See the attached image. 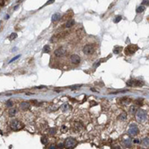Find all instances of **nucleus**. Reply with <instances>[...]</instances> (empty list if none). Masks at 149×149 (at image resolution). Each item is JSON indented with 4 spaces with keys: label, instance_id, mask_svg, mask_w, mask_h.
I'll return each mask as SVG.
<instances>
[{
    "label": "nucleus",
    "instance_id": "obj_1",
    "mask_svg": "<svg viewBox=\"0 0 149 149\" xmlns=\"http://www.w3.org/2000/svg\"><path fill=\"white\" fill-rule=\"evenodd\" d=\"M10 127H11V129L13 130L17 131V130H21L22 129H23L24 128V124L22 121L14 119L10 122Z\"/></svg>",
    "mask_w": 149,
    "mask_h": 149
},
{
    "label": "nucleus",
    "instance_id": "obj_2",
    "mask_svg": "<svg viewBox=\"0 0 149 149\" xmlns=\"http://www.w3.org/2000/svg\"><path fill=\"white\" fill-rule=\"evenodd\" d=\"M138 47L137 45H133V44L129 45L125 48V55L126 56H132L133 54H135V53L138 51Z\"/></svg>",
    "mask_w": 149,
    "mask_h": 149
},
{
    "label": "nucleus",
    "instance_id": "obj_3",
    "mask_svg": "<svg viewBox=\"0 0 149 149\" xmlns=\"http://www.w3.org/2000/svg\"><path fill=\"white\" fill-rule=\"evenodd\" d=\"M63 145H64L65 147H67V148H71V149L74 148L75 146L77 145V141H76V139H74V138H69L64 141Z\"/></svg>",
    "mask_w": 149,
    "mask_h": 149
},
{
    "label": "nucleus",
    "instance_id": "obj_4",
    "mask_svg": "<svg viewBox=\"0 0 149 149\" xmlns=\"http://www.w3.org/2000/svg\"><path fill=\"white\" fill-rule=\"evenodd\" d=\"M136 116H137V120H138L139 122L144 121L146 119V112L143 110H138L136 112Z\"/></svg>",
    "mask_w": 149,
    "mask_h": 149
},
{
    "label": "nucleus",
    "instance_id": "obj_5",
    "mask_svg": "<svg viewBox=\"0 0 149 149\" xmlns=\"http://www.w3.org/2000/svg\"><path fill=\"white\" fill-rule=\"evenodd\" d=\"M138 128L137 125H135V124H132V125H130V129H129V134L130 135V136H137V135L138 134Z\"/></svg>",
    "mask_w": 149,
    "mask_h": 149
},
{
    "label": "nucleus",
    "instance_id": "obj_6",
    "mask_svg": "<svg viewBox=\"0 0 149 149\" xmlns=\"http://www.w3.org/2000/svg\"><path fill=\"white\" fill-rule=\"evenodd\" d=\"M83 53H84L85 55H87V56L93 54L94 53V47L92 45L85 46V47H84V48H83Z\"/></svg>",
    "mask_w": 149,
    "mask_h": 149
},
{
    "label": "nucleus",
    "instance_id": "obj_7",
    "mask_svg": "<svg viewBox=\"0 0 149 149\" xmlns=\"http://www.w3.org/2000/svg\"><path fill=\"white\" fill-rule=\"evenodd\" d=\"M127 85L130 87H140L143 86V82L139 81V80H129L127 82Z\"/></svg>",
    "mask_w": 149,
    "mask_h": 149
},
{
    "label": "nucleus",
    "instance_id": "obj_8",
    "mask_svg": "<svg viewBox=\"0 0 149 149\" xmlns=\"http://www.w3.org/2000/svg\"><path fill=\"white\" fill-rule=\"evenodd\" d=\"M66 54V50L63 48V47H59L58 49H56L55 51V56L56 57H61V56H63Z\"/></svg>",
    "mask_w": 149,
    "mask_h": 149
},
{
    "label": "nucleus",
    "instance_id": "obj_9",
    "mask_svg": "<svg viewBox=\"0 0 149 149\" xmlns=\"http://www.w3.org/2000/svg\"><path fill=\"white\" fill-rule=\"evenodd\" d=\"M71 62L74 64H79L80 63V57L77 55H71Z\"/></svg>",
    "mask_w": 149,
    "mask_h": 149
},
{
    "label": "nucleus",
    "instance_id": "obj_10",
    "mask_svg": "<svg viewBox=\"0 0 149 149\" xmlns=\"http://www.w3.org/2000/svg\"><path fill=\"white\" fill-rule=\"evenodd\" d=\"M131 99L130 98V97H123V98H121V104H122V105H127V104H130L131 103Z\"/></svg>",
    "mask_w": 149,
    "mask_h": 149
},
{
    "label": "nucleus",
    "instance_id": "obj_11",
    "mask_svg": "<svg viewBox=\"0 0 149 149\" xmlns=\"http://www.w3.org/2000/svg\"><path fill=\"white\" fill-rule=\"evenodd\" d=\"M20 108L22 109L23 111H26L30 108V104L28 102H23L22 104H20Z\"/></svg>",
    "mask_w": 149,
    "mask_h": 149
},
{
    "label": "nucleus",
    "instance_id": "obj_12",
    "mask_svg": "<svg viewBox=\"0 0 149 149\" xmlns=\"http://www.w3.org/2000/svg\"><path fill=\"white\" fill-rule=\"evenodd\" d=\"M61 109H62L63 112H68L69 110L71 109V106L69 104H63V105L61 106Z\"/></svg>",
    "mask_w": 149,
    "mask_h": 149
},
{
    "label": "nucleus",
    "instance_id": "obj_13",
    "mask_svg": "<svg viewBox=\"0 0 149 149\" xmlns=\"http://www.w3.org/2000/svg\"><path fill=\"white\" fill-rule=\"evenodd\" d=\"M75 24V22L73 19H69V21H68L67 23H66V24H65V27L66 28H71V27L74 26Z\"/></svg>",
    "mask_w": 149,
    "mask_h": 149
},
{
    "label": "nucleus",
    "instance_id": "obj_14",
    "mask_svg": "<svg viewBox=\"0 0 149 149\" xmlns=\"http://www.w3.org/2000/svg\"><path fill=\"white\" fill-rule=\"evenodd\" d=\"M60 19H61V14H60L59 13H56L55 14H53L52 22H57V21H59Z\"/></svg>",
    "mask_w": 149,
    "mask_h": 149
},
{
    "label": "nucleus",
    "instance_id": "obj_15",
    "mask_svg": "<svg viewBox=\"0 0 149 149\" xmlns=\"http://www.w3.org/2000/svg\"><path fill=\"white\" fill-rule=\"evenodd\" d=\"M9 115L10 116H14L17 114V109L14 108V107H13V108H10L9 109Z\"/></svg>",
    "mask_w": 149,
    "mask_h": 149
},
{
    "label": "nucleus",
    "instance_id": "obj_16",
    "mask_svg": "<svg viewBox=\"0 0 149 149\" xmlns=\"http://www.w3.org/2000/svg\"><path fill=\"white\" fill-rule=\"evenodd\" d=\"M121 50H122V47H114V49H113V53H114V54H119V53L121 52Z\"/></svg>",
    "mask_w": 149,
    "mask_h": 149
},
{
    "label": "nucleus",
    "instance_id": "obj_17",
    "mask_svg": "<svg viewBox=\"0 0 149 149\" xmlns=\"http://www.w3.org/2000/svg\"><path fill=\"white\" fill-rule=\"evenodd\" d=\"M138 111V108H137V106H131L130 108V112L132 113V114H136V112Z\"/></svg>",
    "mask_w": 149,
    "mask_h": 149
},
{
    "label": "nucleus",
    "instance_id": "obj_18",
    "mask_svg": "<svg viewBox=\"0 0 149 149\" xmlns=\"http://www.w3.org/2000/svg\"><path fill=\"white\" fill-rule=\"evenodd\" d=\"M127 118V113L126 112H122V113H121L119 116V119L121 121H124V120H126Z\"/></svg>",
    "mask_w": 149,
    "mask_h": 149
},
{
    "label": "nucleus",
    "instance_id": "obj_19",
    "mask_svg": "<svg viewBox=\"0 0 149 149\" xmlns=\"http://www.w3.org/2000/svg\"><path fill=\"white\" fill-rule=\"evenodd\" d=\"M123 143H124V145H126V146H130L131 140L130 139H129V138H127V139H125V140L123 141Z\"/></svg>",
    "mask_w": 149,
    "mask_h": 149
},
{
    "label": "nucleus",
    "instance_id": "obj_20",
    "mask_svg": "<svg viewBox=\"0 0 149 149\" xmlns=\"http://www.w3.org/2000/svg\"><path fill=\"white\" fill-rule=\"evenodd\" d=\"M47 142H48V139H47V137H42V138H41V143H42V144L46 145Z\"/></svg>",
    "mask_w": 149,
    "mask_h": 149
},
{
    "label": "nucleus",
    "instance_id": "obj_21",
    "mask_svg": "<svg viewBox=\"0 0 149 149\" xmlns=\"http://www.w3.org/2000/svg\"><path fill=\"white\" fill-rule=\"evenodd\" d=\"M56 129L55 128H51V129H49V130H48V132H49V134L50 135H55L56 134Z\"/></svg>",
    "mask_w": 149,
    "mask_h": 149
},
{
    "label": "nucleus",
    "instance_id": "obj_22",
    "mask_svg": "<svg viewBox=\"0 0 149 149\" xmlns=\"http://www.w3.org/2000/svg\"><path fill=\"white\" fill-rule=\"evenodd\" d=\"M144 10H145V7L144 6H138V8H137V13H142V12H144Z\"/></svg>",
    "mask_w": 149,
    "mask_h": 149
},
{
    "label": "nucleus",
    "instance_id": "obj_23",
    "mask_svg": "<svg viewBox=\"0 0 149 149\" xmlns=\"http://www.w3.org/2000/svg\"><path fill=\"white\" fill-rule=\"evenodd\" d=\"M135 104L138 105H142L143 104V99H137L135 101Z\"/></svg>",
    "mask_w": 149,
    "mask_h": 149
},
{
    "label": "nucleus",
    "instance_id": "obj_24",
    "mask_svg": "<svg viewBox=\"0 0 149 149\" xmlns=\"http://www.w3.org/2000/svg\"><path fill=\"white\" fill-rule=\"evenodd\" d=\"M75 128H76L77 130H81L83 127H82V125L79 122H77V123H75Z\"/></svg>",
    "mask_w": 149,
    "mask_h": 149
},
{
    "label": "nucleus",
    "instance_id": "obj_25",
    "mask_svg": "<svg viewBox=\"0 0 149 149\" xmlns=\"http://www.w3.org/2000/svg\"><path fill=\"white\" fill-rule=\"evenodd\" d=\"M16 37H17V34L16 33H12L11 35H10V39H11V40H14Z\"/></svg>",
    "mask_w": 149,
    "mask_h": 149
},
{
    "label": "nucleus",
    "instance_id": "obj_26",
    "mask_svg": "<svg viewBox=\"0 0 149 149\" xmlns=\"http://www.w3.org/2000/svg\"><path fill=\"white\" fill-rule=\"evenodd\" d=\"M49 51H50L49 46H45V47H44V53H48Z\"/></svg>",
    "mask_w": 149,
    "mask_h": 149
},
{
    "label": "nucleus",
    "instance_id": "obj_27",
    "mask_svg": "<svg viewBox=\"0 0 149 149\" xmlns=\"http://www.w3.org/2000/svg\"><path fill=\"white\" fill-rule=\"evenodd\" d=\"M13 102H12L11 100H8L7 102H6V105H7V106H9V107H12V106H13Z\"/></svg>",
    "mask_w": 149,
    "mask_h": 149
},
{
    "label": "nucleus",
    "instance_id": "obj_28",
    "mask_svg": "<svg viewBox=\"0 0 149 149\" xmlns=\"http://www.w3.org/2000/svg\"><path fill=\"white\" fill-rule=\"evenodd\" d=\"M148 138H145V139H144V145H145V146H148Z\"/></svg>",
    "mask_w": 149,
    "mask_h": 149
},
{
    "label": "nucleus",
    "instance_id": "obj_29",
    "mask_svg": "<svg viewBox=\"0 0 149 149\" xmlns=\"http://www.w3.org/2000/svg\"><path fill=\"white\" fill-rule=\"evenodd\" d=\"M121 20V16H116L115 20H114V23H118Z\"/></svg>",
    "mask_w": 149,
    "mask_h": 149
},
{
    "label": "nucleus",
    "instance_id": "obj_30",
    "mask_svg": "<svg viewBox=\"0 0 149 149\" xmlns=\"http://www.w3.org/2000/svg\"><path fill=\"white\" fill-rule=\"evenodd\" d=\"M66 130H67V128H66L65 126H63L62 128H61V131H62V132H65Z\"/></svg>",
    "mask_w": 149,
    "mask_h": 149
},
{
    "label": "nucleus",
    "instance_id": "obj_31",
    "mask_svg": "<svg viewBox=\"0 0 149 149\" xmlns=\"http://www.w3.org/2000/svg\"><path fill=\"white\" fill-rule=\"evenodd\" d=\"M5 1H6V0H0V6H3V5H5Z\"/></svg>",
    "mask_w": 149,
    "mask_h": 149
},
{
    "label": "nucleus",
    "instance_id": "obj_32",
    "mask_svg": "<svg viewBox=\"0 0 149 149\" xmlns=\"http://www.w3.org/2000/svg\"><path fill=\"white\" fill-rule=\"evenodd\" d=\"M20 56H20V55H19V56H15L14 58H13V59H12L11 61H10V63H12V62H14V60L18 59V58H19V57H20Z\"/></svg>",
    "mask_w": 149,
    "mask_h": 149
},
{
    "label": "nucleus",
    "instance_id": "obj_33",
    "mask_svg": "<svg viewBox=\"0 0 149 149\" xmlns=\"http://www.w3.org/2000/svg\"><path fill=\"white\" fill-rule=\"evenodd\" d=\"M49 149H54V148H56V145H51L50 146L48 147Z\"/></svg>",
    "mask_w": 149,
    "mask_h": 149
},
{
    "label": "nucleus",
    "instance_id": "obj_34",
    "mask_svg": "<svg viewBox=\"0 0 149 149\" xmlns=\"http://www.w3.org/2000/svg\"><path fill=\"white\" fill-rule=\"evenodd\" d=\"M142 5H148V0H144V2L142 3Z\"/></svg>",
    "mask_w": 149,
    "mask_h": 149
},
{
    "label": "nucleus",
    "instance_id": "obj_35",
    "mask_svg": "<svg viewBox=\"0 0 149 149\" xmlns=\"http://www.w3.org/2000/svg\"><path fill=\"white\" fill-rule=\"evenodd\" d=\"M54 1H55V0H50V1H48V2H47V4H46V5H49V4H51V3H53Z\"/></svg>",
    "mask_w": 149,
    "mask_h": 149
},
{
    "label": "nucleus",
    "instance_id": "obj_36",
    "mask_svg": "<svg viewBox=\"0 0 149 149\" xmlns=\"http://www.w3.org/2000/svg\"><path fill=\"white\" fill-rule=\"evenodd\" d=\"M134 143H139V140H138V139H135Z\"/></svg>",
    "mask_w": 149,
    "mask_h": 149
}]
</instances>
